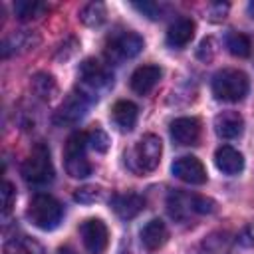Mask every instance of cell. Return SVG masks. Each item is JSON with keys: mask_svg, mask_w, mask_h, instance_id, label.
I'll use <instances>...</instances> for the list:
<instances>
[{"mask_svg": "<svg viewBox=\"0 0 254 254\" xmlns=\"http://www.w3.org/2000/svg\"><path fill=\"white\" fill-rule=\"evenodd\" d=\"M167 210L169 216L177 222H190L194 216L212 214L216 212V202L212 198L190 194L183 190H171L167 196Z\"/></svg>", "mask_w": 254, "mask_h": 254, "instance_id": "1", "label": "cell"}, {"mask_svg": "<svg viewBox=\"0 0 254 254\" xmlns=\"http://www.w3.org/2000/svg\"><path fill=\"white\" fill-rule=\"evenodd\" d=\"M161 153H163L161 139L153 133H147L125 153V165L129 167V171L137 175H147L159 167Z\"/></svg>", "mask_w": 254, "mask_h": 254, "instance_id": "2", "label": "cell"}, {"mask_svg": "<svg viewBox=\"0 0 254 254\" xmlns=\"http://www.w3.org/2000/svg\"><path fill=\"white\" fill-rule=\"evenodd\" d=\"M250 89V79L242 69L224 67L212 75V95L218 101H240Z\"/></svg>", "mask_w": 254, "mask_h": 254, "instance_id": "3", "label": "cell"}, {"mask_svg": "<svg viewBox=\"0 0 254 254\" xmlns=\"http://www.w3.org/2000/svg\"><path fill=\"white\" fill-rule=\"evenodd\" d=\"M22 179L32 187H46L54 181V165L46 143H36L22 163Z\"/></svg>", "mask_w": 254, "mask_h": 254, "instance_id": "4", "label": "cell"}, {"mask_svg": "<svg viewBox=\"0 0 254 254\" xmlns=\"http://www.w3.org/2000/svg\"><path fill=\"white\" fill-rule=\"evenodd\" d=\"M26 216L36 228L54 230V228L60 226V222L64 218V206L52 194L38 192V194L32 196V200L26 208Z\"/></svg>", "mask_w": 254, "mask_h": 254, "instance_id": "5", "label": "cell"}, {"mask_svg": "<svg viewBox=\"0 0 254 254\" xmlns=\"http://www.w3.org/2000/svg\"><path fill=\"white\" fill-rule=\"evenodd\" d=\"M77 77H79L77 87L81 91H85L93 101H97V97H99L101 91H105V89H109L113 85V73H111V69L105 64H101V62H97L93 58H87L79 65Z\"/></svg>", "mask_w": 254, "mask_h": 254, "instance_id": "6", "label": "cell"}, {"mask_svg": "<svg viewBox=\"0 0 254 254\" xmlns=\"http://www.w3.org/2000/svg\"><path fill=\"white\" fill-rule=\"evenodd\" d=\"M87 147V133L75 131L67 137L65 147H64V163L65 171L71 179H85L91 175V165L85 155Z\"/></svg>", "mask_w": 254, "mask_h": 254, "instance_id": "7", "label": "cell"}, {"mask_svg": "<svg viewBox=\"0 0 254 254\" xmlns=\"http://www.w3.org/2000/svg\"><path fill=\"white\" fill-rule=\"evenodd\" d=\"M145 42L137 32H117L107 40L105 56L109 62H123L135 58L143 50Z\"/></svg>", "mask_w": 254, "mask_h": 254, "instance_id": "8", "label": "cell"}, {"mask_svg": "<svg viewBox=\"0 0 254 254\" xmlns=\"http://www.w3.org/2000/svg\"><path fill=\"white\" fill-rule=\"evenodd\" d=\"M91 103H93V99H91L85 91H81L79 87H75L73 91L67 93V97L64 99V103H62L60 109L56 111L54 121H56L58 125L75 123V121H79V119L87 113V109H89Z\"/></svg>", "mask_w": 254, "mask_h": 254, "instance_id": "9", "label": "cell"}, {"mask_svg": "<svg viewBox=\"0 0 254 254\" xmlns=\"http://www.w3.org/2000/svg\"><path fill=\"white\" fill-rule=\"evenodd\" d=\"M81 242L89 254H103L109 244V230L101 218H87L79 226Z\"/></svg>", "mask_w": 254, "mask_h": 254, "instance_id": "10", "label": "cell"}, {"mask_svg": "<svg viewBox=\"0 0 254 254\" xmlns=\"http://www.w3.org/2000/svg\"><path fill=\"white\" fill-rule=\"evenodd\" d=\"M171 173L179 181L189 183V185H204L206 183V169L192 155H185V157L175 159L171 165Z\"/></svg>", "mask_w": 254, "mask_h": 254, "instance_id": "11", "label": "cell"}, {"mask_svg": "<svg viewBox=\"0 0 254 254\" xmlns=\"http://www.w3.org/2000/svg\"><path fill=\"white\" fill-rule=\"evenodd\" d=\"M171 139L177 145H196L200 139V121L196 117H179L171 121Z\"/></svg>", "mask_w": 254, "mask_h": 254, "instance_id": "12", "label": "cell"}, {"mask_svg": "<svg viewBox=\"0 0 254 254\" xmlns=\"http://www.w3.org/2000/svg\"><path fill=\"white\" fill-rule=\"evenodd\" d=\"M40 44V36L36 32H30V30H18V32H12L10 36L4 38L2 42V58H10L14 54H24V52H30L34 50L36 46Z\"/></svg>", "mask_w": 254, "mask_h": 254, "instance_id": "13", "label": "cell"}, {"mask_svg": "<svg viewBox=\"0 0 254 254\" xmlns=\"http://www.w3.org/2000/svg\"><path fill=\"white\" fill-rule=\"evenodd\" d=\"M111 208L119 218L131 220L145 208V198L137 192H119L111 196Z\"/></svg>", "mask_w": 254, "mask_h": 254, "instance_id": "14", "label": "cell"}, {"mask_svg": "<svg viewBox=\"0 0 254 254\" xmlns=\"http://www.w3.org/2000/svg\"><path fill=\"white\" fill-rule=\"evenodd\" d=\"M214 131L220 139H236L244 131V119L238 111H220L214 117Z\"/></svg>", "mask_w": 254, "mask_h": 254, "instance_id": "15", "label": "cell"}, {"mask_svg": "<svg viewBox=\"0 0 254 254\" xmlns=\"http://www.w3.org/2000/svg\"><path fill=\"white\" fill-rule=\"evenodd\" d=\"M161 67L159 65H153V64H147V65H139L133 73H131V89L139 95H147L161 79Z\"/></svg>", "mask_w": 254, "mask_h": 254, "instance_id": "16", "label": "cell"}, {"mask_svg": "<svg viewBox=\"0 0 254 254\" xmlns=\"http://www.w3.org/2000/svg\"><path fill=\"white\" fill-rule=\"evenodd\" d=\"M214 165H216V169H218L220 173L232 177V175L242 173V169H244V157H242V153L236 151L234 147L222 145V147H218L216 153H214Z\"/></svg>", "mask_w": 254, "mask_h": 254, "instance_id": "17", "label": "cell"}, {"mask_svg": "<svg viewBox=\"0 0 254 254\" xmlns=\"http://www.w3.org/2000/svg\"><path fill=\"white\" fill-rule=\"evenodd\" d=\"M169 238V228L161 218H151L141 228V242L147 250H159Z\"/></svg>", "mask_w": 254, "mask_h": 254, "instance_id": "18", "label": "cell"}, {"mask_svg": "<svg viewBox=\"0 0 254 254\" xmlns=\"http://www.w3.org/2000/svg\"><path fill=\"white\" fill-rule=\"evenodd\" d=\"M194 36V22L190 18H177L167 30V44L171 48H185Z\"/></svg>", "mask_w": 254, "mask_h": 254, "instance_id": "19", "label": "cell"}, {"mask_svg": "<svg viewBox=\"0 0 254 254\" xmlns=\"http://www.w3.org/2000/svg\"><path fill=\"white\" fill-rule=\"evenodd\" d=\"M111 117L115 121V125L121 129V131H131L137 123V117H139V109L133 101H127V99H121L113 105L111 109Z\"/></svg>", "mask_w": 254, "mask_h": 254, "instance_id": "20", "label": "cell"}, {"mask_svg": "<svg viewBox=\"0 0 254 254\" xmlns=\"http://www.w3.org/2000/svg\"><path fill=\"white\" fill-rule=\"evenodd\" d=\"M196 254H232V240L226 232H212L202 238Z\"/></svg>", "mask_w": 254, "mask_h": 254, "instance_id": "21", "label": "cell"}, {"mask_svg": "<svg viewBox=\"0 0 254 254\" xmlns=\"http://www.w3.org/2000/svg\"><path fill=\"white\" fill-rule=\"evenodd\" d=\"M4 254H44V248L30 236H14L4 244Z\"/></svg>", "mask_w": 254, "mask_h": 254, "instance_id": "22", "label": "cell"}, {"mask_svg": "<svg viewBox=\"0 0 254 254\" xmlns=\"http://www.w3.org/2000/svg\"><path fill=\"white\" fill-rule=\"evenodd\" d=\"M46 10H48V6L40 0H16L14 2V14L22 22L42 18L46 14Z\"/></svg>", "mask_w": 254, "mask_h": 254, "instance_id": "23", "label": "cell"}, {"mask_svg": "<svg viewBox=\"0 0 254 254\" xmlns=\"http://www.w3.org/2000/svg\"><path fill=\"white\" fill-rule=\"evenodd\" d=\"M224 46L226 50L236 56V58H248L250 52H252V44H250V38L242 32H236V30H230L226 36H224Z\"/></svg>", "mask_w": 254, "mask_h": 254, "instance_id": "24", "label": "cell"}, {"mask_svg": "<svg viewBox=\"0 0 254 254\" xmlns=\"http://www.w3.org/2000/svg\"><path fill=\"white\" fill-rule=\"evenodd\" d=\"M32 91L40 97V99H44V101H50L56 93H58V83H56V79H54V75H50V73H46V71H40V73H36L34 77H32Z\"/></svg>", "mask_w": 254, "mask_h": 254, "instance_id": "25", "label": "cell"}, {"mask_svg": "<svg viewBox=\"0 0 254 254\" xmlns=\"http://www.w3.org/2000/svg\"><path fill=\"white\" fill-rule=\"evenodd\" d=\"M105 16H107V10H105V4L103 2H89L85 4L81 10H79V20L89 26V28H97L105 22Z\"/></svg>", "mask_w": 254, "mask_h": 254, "instance_id": "26", "label": "cell"}, {"mask_svg": "<svg viewBox=\"0 0 254 254\" xmlns=\"http://www.w3.org/2000/svg\"><path fill=\"white\" fill-rule=\"evenodd\" d=\"M87 145L93 151H97V153H105L109 149V135L103 129H97L95 127V129H91L87 133Z\"/></svg>", "mask_w": 254, "mask_h": 254, "instance_id": "27", "label": "cell"}, {"mask_svg": "<svg viewBox=\"0 0 254 254\" xmlns=\"http://www.w3.org/2000/svg\"><path fill=\"white\" fill-rule=\"evenodd\" d=\"M101 194H103V190H101L99 187H95V185H85V187H81V189H77V190L73 192V198H75L77 202L91 204V202H97V200L101 198Z\"/></svg>", "mask_w": 254, "mask_h": 254, "instance_id": "28", "label": "cell"}, {"mask_svg": "<svg viewBox=\"0 0 254 254\" xmlns=\"http://www.w3.org/2000/svg\"><path fill=\"white\" fill-rule=\"evenodd\" d=\"M133 6H135V10H139L141 14H145L151 20H161L163 18V10H165L163 4H157V2H143V4L135 2Z\"/></svg>", "mask_w": 254, "mask_h": 254, "instance_id": "29", "label": "cell"}, {"mask_svg": "<svg viewBox=\"0 0 254 254\" xmlns=\"http://www.w3.org/2000/svg\"><path fill=\"white\" fill-rule=\"evenodd\" d=\"M14 198H16V190H14L12 183L4 181V185H2V216L4 218L10 214V210L14 206Z\"/></svg>", "mask_w": 254, "mask_h": 254, "instance_id": "30", "label": "cell"}, {"mask_svg": "<svg viewBox=\"0 0 254 254\" xmlns=\"http://www.w3.org/2000/svg\"><path fill=\"white\" fill-rule=\"evenodd\" d=\"M236 242L244 248H254V220L248 222L236 236Z\"/></svg>", "mask_w": 254, "mask_h": 254, "instance_id": "31", "label": "cell"}, {"mask_svg": "<svg viewBox=\"0 0 254 254\" xmlns=\"http://www.w3.org/2000/svg\"><path fill=\"white\" fill-rule=\"evenodd\" d=\"M214 54H216V48H214V40H212V38H204V40L200 42V46H198V52H196V56H198L202 62H210V60L214 58Z\"/></svg>", "mask_w": 254, "mask_h": 254, "instance_id": "32", "label": "cell"}, {"mask_svg": "<svg viewBox=\"0 0 254 254\" xmlns=\"http://www.w3.org/2000/svg\"><path fill=\"white\" fill-rule=\"evenodd\" d=\"M226 12H228V4H210L208 6V20L210 22H222L226 18Z\"/></svg>", "mask_w": 254, "mask_h": 254, "instance_id": "33", "label": "cell"}, {"mask_svg": "<svg viewBox=\"0 0 254 254\" xmlns=\"http://www.w3.org/2000/svg\"><path fill=\"white\" fill-rule=\"evenodd\" d=\"M246 10H248V16H250V18H254V0L248 4V8H246Z\"/></svg>", "mask_w": 254, "mask_h": 254, "instance_id": "34", "label": "cell"}, {"mask_svg": "<svg viewBox=\"0 0 254 254\" xmlns=\"http://www.w3.org/2000/svg\"><path fill=\"white\" fill-rule=\"evenodd\" d=\"M121 254H131V252H121Z\"/></svg>", "mask_w": 254, "mask_h": 254, "instance_id": "35", "label": "cell"}]
</instances>
